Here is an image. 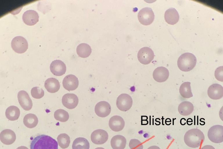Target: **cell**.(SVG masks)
<instances>
[{"mask_svg": "<svg viewBox=\"0 0 223 149\" xmlns=\"http://www.w3.org/2000/svg\"><path fill=\"white\" fill-rule=\"evenodd\" d=\"M192 120L191 121L190 120H189L188 119L187 121V124L188 125H191L192 124V123H191V122L192 123Z\"/></svg>", "mask_w": 223, "mask_h": 149, "instance_id": "cell-38", "label": "cell"}, {"mask_svg": "<svg viewBox=\"0 0 223 149\" xmlns=\"http://www.w3.org/2000/svg\"><path fill=\"white\" fill-rule=\"evenodd\" d=\"M194 110L193 104L190 102L184 101L181 102L178 107L179 113L183 116H187L191 114Z\"/></svg>", "mask_w": 223, "mask_h": 149, "instance_id": "cell-23", "label": "cell"}, {"mask_svg": "<svg viewBox=\"0 0 223 149\" xmlns=\"http://www.w3.org/2000/svg\"><path fill=\"white\" fill-rule=\"evenodd\" d=\"M130 149H143V146L141 142L136 139H132L129 145Z\"/></svg>", "mask_w": 223, "mask_h": 149, "instance_id": "cell-32", "label": "cell"}, {"mask_svg": "<svg viewBox=\"0 0 223 149\" xmlns=\"http://www.w3.org/2000/svg\"><path fill=\"white\" fill-rule=\"evenodd\" d=\"M51 72L56 76H61L64 74L66 70V67L64 63L60 60L53 61L50 65Z\"/></svg>", "mask_w": 223, "mask_h": 149, "instance_id": "cell-15", "label": "cell"}, {"mask_svg": "<svg viewBox=\"0 0 223 149\" xmlns=\"http://www.w3.org/2000/svg\"><path fill=\"white\" fill-rule=\"evenodd\" d=\"M38 122L37 116L34 114L28 113L26 115L23 119V123L27 127L33 128L37 125Z\"/></svg>", "mask_w": 223, "mask_h": 149, "instance_id": "cell-25", "label": "cell"}, {"mask_svg": "<svg viewBox=\"0 0 223 149\" xmlns=\"http://www.w3.org/2000/svg\"><path fill=\"white\" fill-rule=\"evenodd\" d=\"M201 149H215V148L211 145H206L203 146Z\"/></svg>", "mask_w": 223, "mask_h": 149, "instance_id": "cell-34", "label": "cell"}, {"mask_svg": "<svg viewBox=\"0 0 223 149\" xmlns=\"http://www.w3.org/2000/svg\"><path fill=\"white\" fill-rule=\"evenodd\" d=\"M169 75L168 70L163 66L157 68L154 70L153 73V77L154 80L160 83L166 81L168 79Z\"/></svg>", "mask_w": 223, "mask_h": 149, "instance_id": "cell-17", "label": "cell"}, {"mask_svg": "<svg viewBox=\"0 0 223 149\" xmlns=\"http://www.w3.org/2000/svg\"><path fill=\"white\" fill-rule=\"evenodd\" d=\"M204 135L203 132L197 129H192L188 130L185 133L184 140L188 146L192 148L199 146L204 142Z\"/></svg>", "mask_w": 223, "mask_h": 149, "instance_id": "cell-2", "label": "cell"}, {"mask_svg": "<svg viewBox=\"0 0 223 149\" xmlns=\"http://www.w3.org/2000/svg\"><path fill=\"white\" fill-rule=\"evenodd\" d=\"M64 88L68 91H73L75 90L79 85L78 78L74 75L71 74L66 75L62 81Z\"/></svg>", "mask_w": 223, "mask_h": 149, "instance_id": "cell-12", "label": "cell"}, {"mask_svg": "<svg viewBox=\"0 0 223 149\" xmlns=\"http://www.w3.org/2000/svg\"><path fill=\"white\" fill-rule=\"evenodd\" d=\"M185 118H184V121L183 120H182V119H181L180 120V123L182 125H184L186 124V120Z\"/></svg>", "mask_w": 223, "mask_h": 149, "instance_id": "cell-36", "label": "cell"}, {"mask_svg": "<svg viewBox=\"0 0 223 149\" xmlns=\"http://www.w3.org/2000/svg\"><path fill=\"white\" fill-rule=\"evenodd\" d=\"M30 149H58V143L54 139L48 135L41 134L32 141Z\"/></svg>", "mask_w": 223, "mask_h": 149, "instance_id": "cell-1", "label": "cell"}, {"mask_svg": "<svg viewBox=\"0 0 223 149\" xmlns=\"http://www.w3.org/2000/svg\"><path fill=\"white\" fill-rule=\"evenodd\" d=\"M207 94L208 97L212 99H220L223 96V87L220 84H213L208 88Z\"/></svg>", "mask_w": 223, "mask_h": 149, "instance_id": "cell-13", "label": "cell"}, {"mask_svg": "<svg viewBox=\"0 0 223 149\" xmlns=\"http://www.w3.org/2000/svg\"><path fill=\"white\" fill-rule=\"evenodd\" d=\"M16 139V136L15 133L11 130L5 129L0 133V140L5 145L12 144L15 141Z\"/></svg>", "mask_w": 223, "mask_h": 149, "instance_id": "cell-19", "label": "cell"}, {"mask_svg": "<svg viewBox=\"0 0 223 149\" xmlns=\"http://www.w3.org/2000/svg\"><path fill=\"white\" fill-rule=\"evenodd\" d=\"M16 149H28L27 147L22 146L17 148Z\"/></svg>", "mask_w": 223, "mask_h": 149, "instance_id": "cell-37", "label": "cell"}, {"mask_svg": "<svg viewBox=\"0 0 223 149\" xmlns=\"http://www.w3.org/2000/svg\"><path fill=\"white\" fill-rule=\"evenodd\" d=\"M126 140L123 136L117 135L114 136L111 140L113 149H124L126 145Z\"/></svg>", "mask_w": 223, "mask_h": 149, "instance_id": "cell-21", "label": "cell"}, {"mask_svg": "<svg viewBox=\"0 0 223 149\" xmlns=\"http://www.w3.org/2000/svg\"><path fill=\"white\" fill-rule=\"evenodd\" d=\"M11 44L13 50L18 53H24L28 48V43L26 40L21 36H17L13 38Z\"/></svg>", "mask_w": 223, "mask_h": 149, "instance_id": "cell-8", "label": "cell"}, {"mask_svg": "<svg viewBox=\"0 0 223 149\" xmlns=\"http://www.w3.org/2000/svg\"><path fill=\"white\" fill-rule=\"evenodd\" d=\"M166 21L168 24L174 25L177 23L179 19V15L176 9L171 8L167 9L164 14Z\"/></svg>", "mask_w": 223, "mask_h": 149, "instance_id": "cell-20", "label": "cell"}, {"mask_svg": "<svg viewBox=\"0 0 223 149\" xmlns=\"http://www.w3.org/2000/svg\"><path fill=\"white\" fill-rule=\"evenodd\" d=\"M109 125L110 128L114 132H119L122 130L125 125V122L123 118L117 115L111 117L109 121Z\"/></svg>", "mask_w": 223, "mask_h": 149, "instance_id": "cell-16", "label": "cell"}, {"mask_svg": "<svg viewBox=\"0 0 223 149\" xmlns=\"http://www.w3.org/2000/svg\"><path fill=\"white\" fill-rule=\"evenodd\" d=\"M95 149H105L102 147H98L96 148Z\"/></svg>", "mask_w": 223, "mask_h": 149, "instance_id": "cell-39", "label": "cell"}, {"mask_svg": "<svg viewBox=\"0 0 223 149\" xmlns=\"http://www.w3.org/2000/svg\"><path fill=\"white\" fill-rule=\"evenodd\" d=\"M148 149H160V148L158 146H152L149 147Z\"/></svg>", "mask_w": 223, "mask_h": 149, "instance_id": "cell-35", "label": "cell"}, {"mask_svg": "<svg viewBox=\"0 0 223 149\" xmlns=\"http://www.w3.org/2000/svg\"><path fill=\"white\" fill-rule=\"evenodd\" d=\"M44 87L48 92L54 93L59 91L60 85L59 81L57 79L55 78H50L45 81Z\"/></svg>", "mask_w": 223, "mask_h": 149, "instance_id": "cell-22", "label": "cell"}, {"mask_svg": "<svg viewBox=\"0 0 223 149\" xmlns=\"http://www.w3.org/2000/svg\"><path fill=\"white\" fill-rule=\"evenodd\" d=\"M208 136L212 142L220 143L223 141V126L216 125L211 127L208 132Z\"/></svg>", "mask_w": 223, "mask_h": 149, "instance_id": "cell-4", "label": "cell"}, {"mask_svg": "<svg viewBox=\"0 0 223 149\" xmlns=\"http://www.w3.org/2000/svg\"><path fill=\"white\" fill-rule=\"evenodd\" d=\"M59 146L62 149L67 148L70 143L69 136L65 133L59 134L57 138Z\"/></svg>", "mask_w": 223, "mask_h": 149, "instance_id": "cell-29", "label": "cell"}, {"mask_svg": "<svg viewBox=\"0 0 223 149\" xmlns=\"http://www.w3.org/2000/svg\"><path fill=\"white\" fill-rule=\"evenodd\" d=\"M197 59L193 54L188 52L184 53L179 58L177 64L179 69L184 72H188L195 66Z\"/></svg>", "mask_w": 223, "mask_h": 149, "instance_id": "cell-3", "label": "cell"}, {"mask_svg": "<svg viewBox=\"0 0 223 149\" xmlns=\"http://www.w3.org/2000/svg\"><path fill=\"white\" fill-rule=\"evenodd\" d=\"M215 78L218 81H223V67L220 66L217 68L215 72Z\"/></svg>", "mask_w": 223, "mask_h": 149, "instance_id": "cell-33", "label": "cell"}, {"mask_svg": "<svg viewBox=\"0 0 223 149\" xmlns=\"http://www.w3.org/2000/svg\"><path fill=\"white\" fill-rule=\"evenodd\" d=\"M76 51L79 56L85 58L88 57L90 55L91 50L89 45L85 43H82L77 46Z\"/></svg>", "mask_w": 223, "mask_h": 149, "instance_id": "cell-27", "label": "cell"}, {"mask_svg": "<svg viewBox=\"0 0 223 149\" xmlns=\"http://www.w3.org/2000/svg\"><path fill=\"white\" fill-rule=\"evenodd\" d=\"M110 104L107 102L101 101L98 103L95 107L96 114L101 117H105L109 115L111 111Z\"/></svg>", "mask_w": 223, "mask_h": 149, "instance_id": "cell-11", "label": "cell"}, {"mask_svg": "<svg viewBox=\"0 0 223 149\" xmlns=\"http://www.w3.org/2000/svg\"><path fill=\"white\" fill-rule=\"evenodd\" d=\"M19 103L22 108L26 111H29L32 108L33 103L28 94L24 91H19L17 94Z\"/></svg>", "mask_w": 223, "mask_h": 149, "instance_id": "cell-10", "label": "cell"}, {"mask_svg": "<svg viewBox=\"0 0 223 149\" xmlns=\"http://www.w3.org/2000/svg\"><path fill=\"white\" fill-rule=\"evenodd\" d=\"M138 17L139 20L141 24L148 25L151 24L154 21V15L151 8L145 7L139 11Z\"/></svg>", "mask_w": 223, "mask_h": 149, "instance_id": "cell-5", "label": "cell"}, {"mask_svg": "<svg viewBox=\"0 0 223 149\" xmlns=\"http://www.w3.org/2000/svg\"><path fill=\"white\" fill-rule=\"evenodd\" d=\"M108 138V134L105 130L98 129L91 134V139L92 142L96 144L101 145L105 143Z\"/></svg>", "mask_w": 223, "mask_h": 149, "instance_id": "cell-9", "label": "cell"}, {"mask_svg": "<svg viewBox=\"0 0 223 149\" xmlns=\"http://www.w3.org/2000/svg\"><path fill=\"white\" fill-rule=\"evenodd\" d=\"M54 117L56 120L64 122L68 120L69 115L67 112L64 109H60L55 111Z\"/></svg>", "mask_w": 223, "mask_h": 149, "instance_id": "cell-30", "label": "cell"}, {"mask_svg": "<svg viewBox=\"0 0 223 149\" xmlns=\"http://www.w3.org/2000/svg\"><path fill=\"white\" fill-rule=\"evenodd\" d=\"M39 17L38 13L35 11L29 10L24 13L22 19L26 24L29 26H32L38 22Z\"/></svg>", "mask_w": 223, "mask_h": 149, "instance_id": "cell-18", "label": "cell"}, {"mask_svg": "<svg viewBox=\"0 0 223 149\" xmlns=\"http://www.w3.org/2000/svg\"><path fill=\"white\" fill-rule=\"evenodd\" d=\"M5 114L6 118L9 120H15L18 119L20 116V110L15 106H10L6 109Z\"/></svg>", "mask_w": 223, "mask_h": 149, "instance_id": "cell-24", "label": "cell"}, {"mask_svg": "<svg viewBox=\"0 0 223 149\" xmlns=\"http://www.w3.org/2000/svg\"><path fill=\"white\" fill-rule=\"evenodd\" d=\"M78 97L73 93H66L64 95L62 99L63 105L67 108L72 109L75 108L78 103Z\"/></svg>", "mask_w": 223, "mask_h": 149, "instance_id": "cell-14", "label": "cell"}, {"mask_svg": "<svg viewBox=\"0 0 223 149\" xmlns=\"http://www.w3.org/2000/svg\"><path fill=\"white\" fill-rule=\"evenodd\" d=\"M179 92L180 95L184 98H190L193 96L190 86V83L185 82L180 86Z\"/></svg>", "mask_w": 223, "mask_h": 149, "instance_id": "cell-28", "label": "cell"}, {"mask_svg": "<svg viewBox=\"0 0 223 149\" xmlns=\"http://www.w3.org/2000/svg\"><path fill=\"white\" fill-rule=\"evenodd\" d=\"M154 54L152 50L148 47L141 48L139 51L137 58L139 61L144 65L150 63L153 59Z\"/></svg>", "mask_w": 223, "mask_h": 149, "instance_id": "cell-7", "label": "cell"}, {"mask_svg": "<svg viewBox=\"0 0 223 149\" xmlns=\"http://www.w3.org/2000/svg\"><path fill=\"white\" fill-rule=\"evenodd\" d=\"M31 94L34 98L39 99L43 97L44 93L42 88L38 87H35L31 89Z\"/></svg>", "mask_w": 223, "mask_h": 149, "instance_id": "cell-31", "label": "cell"}, {"mask_svg": "<svg viewBox=\"0 0 223 149\" xmlns=\"http://www.w3.org/2000/svg\"><path fill=\"white\" fill-rule=\"evenodd\" d=\"M89 143L88 141L83 137H78L73 141L72 149H89Z\"/></svg>", "mask_w": 223, "mask_h": 149, "instance_id": "cell-26", "label": "cell"}, {"mask_svg": "<svg viewBox=\"0 0 223 149\" xmlns=\"http://www.w3.org/2000/svg\"><path fill=\"white\" fill-rule=\"evenodd\" d=\"M133 103L132 97L128 94L122 93L118 97L116 101V105L120 110L126 111L131 107Z\"/></svg>", "mask_w": 223, "mask_h": 149, "instance_id": "cell-6", "label": "cell"}]
</instances>
